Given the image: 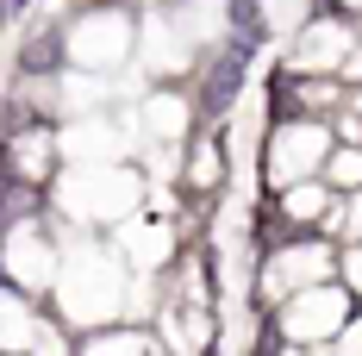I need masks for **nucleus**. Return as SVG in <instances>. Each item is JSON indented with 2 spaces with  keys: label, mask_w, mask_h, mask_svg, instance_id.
I'll return each mask as SVG.
<instances>
[{
  "label": "nucleus",
  "mask_w": 362,
  "mask_h": 356,
  "mask_svg": "<svg viewBox=\"0 0 362 356\" xmlns=\"http://www.w3.org/2000/svg\"><path fill=\"white\" fill-rule=\"evenodd\" d=\"M231 94H238V63H218V81L206 88V107H225Z\"/></svg>",
  "instance_id": "nucleus-1"
}]
</instances>
